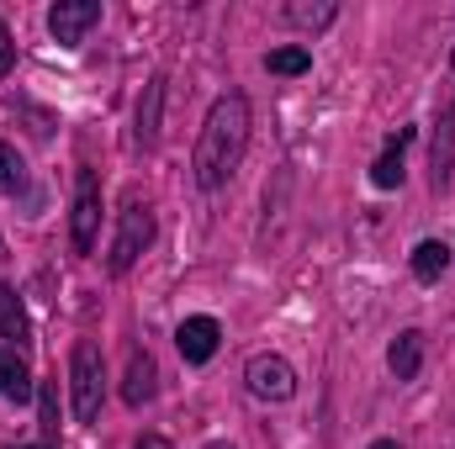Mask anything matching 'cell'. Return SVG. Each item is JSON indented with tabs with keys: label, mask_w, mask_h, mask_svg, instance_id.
Returning <instances> with one entry per match:
<instances>
[{
	"label": "cell",
	"mask_w": 455,
	"mask_h": 449,
	"mask_svg": "<svg viewBox=\"0 0 455 449\" xmlns=\"http://www.w3.org/2000/svg\"><path fill=\"white\" fill-rule=\"evenodd\" d=\"M154 243V207L138 196V191H127L122 196V212H116V238H112V275H127L138 259H143V248Z\"/></svg>",
	"instance_id": "cell-3"
},
{
	"label": "cell",
	"mask_w": 455,
	"mask_h": 449,
	"mask_svg": "<svg viewBox=\"0 0 455 449\" xmlns=\"http://www.w3.org/2000/svg\"><path fill=\"white\" fill-rule=\"evenodd\" d=\"M445 270H451V243H445V238H424V243L413 248V275H419L424 286H435Z\"/></svg>",
	"instance_id": "cell-15"
},
{
	"label": "cell",
	"mask_w": 455,
	"mask_h": 449,
	"mask_svg": "<svg viewBox=\"0 0 455 449\" xmlns=\"http://www.w3.org/2000/svg\"><path fill=\"white\" fill-rule=\"evenodd\" d=\"M11 69H16V37H11V27L0 16V75H11Z\"/></svg>",
	"instance_id": "cell-20"
},
{
	"label": "cell",
	"mask_w": 455,
	"mask_h": 449,
	"mask_svg": "<svg viewBox=\"0 0 455 449\" xmlns=\"http://www.w3.org/2000/svg\"><path fill=\"white\" fill-rule=\"evenodd\" d=\"M132 449H170V439H164V434H143Z\"/></svg>",
	"instance_id": "cell-21"
},
{
	"label": "cell",
	"mask_w": 455,
	"mask_h": 449,
	"mask_svg": "<svg viewBox=\"0 0 455 449\" xmlns=\"http://www.w3.org/2000/svg\"><path fill=\"white\" fill-rule=\"evenodd\" d=\"M207 449H233V445H228V439H212V445H207Z\"/></svg>",
	"instance_id": "cell-24"
},
{
	"label": "cell",
	"mask_w": 455,
	"mask_h": 449,
	"mask_svg": "<svg viewBox=\"0 0 455 449\" xmlns=\"http://www.w3.org/2000/svg\"><path fill=\"white\" fill-rule=\"evenodd\" d=\"M0 397L5 402H27L32 397V370L16 349H0Z\"/></svg>",
	"instance_id": "cell-14"
},
{
	"label": "cell",
	"mask_w": 455,
	"mask_h": 449,
	"mask_svg": "<svg viewBox=\"0 0 455 449\" xmlns=\"http://www.w3.org/2000/svg\"><path fill=\"white\" fill-rule=\"evenodd\" d=\"M371 449H403V445H397V439H376Z\"/></svg>",
	"instance_id": "cell-23"
},
{
	"label": "cell",
	"mask_w": 455,
	"mask_h": 449,
	"mask_svg": "<svg viewBox=\"0 0 455 449\" xmlns=\"http://www.w3.org/2000/svg\"><path fill=\"white\" fill-rule=\"evenodd\" d=\"M265 69H270V75H281V80H297V75H307V69H313V53H307V48H297V43H291V48H270V53H265Z\"/></svg>",
	"instance_id": "cell-17"
},
{
	"label": "cell",
	"mask_w": 455,
	"mask_h": 449,
	"mask_svg": "<svg viewBox=\"0 0 455 449\" xmlns=\"http://www.w3.org/2000/svg\"><path fill=\"white\" fill-rule=\"evenodd\" d=\"M27 185V164L11 143H0V191H21Z\"/></svg>",
	"instance_id": "cell-18"
},
{
	"label": "cell",
	"mask_w": 455,
	"mask_h": 449,
	"mask_svg": "<svg viewBox=\"0 0 455 449\" xmlns=\"http://www.w3.org/2000/svg\"><path fill=\"white\" fill-rule=\"evenodd\" d=\"M249 127H254V116H249V101L238 91L212 101V112L202 122V138H196V154H191V169H196L202 191H223L238 175V164L249 154Z\"/></svg>",
	"instance_id": "cell-1"
},
{
	"label": "cell",
	"mask_w": 455,
	"mask_h": 449,
	"mask_svg": "<svg viewBox=\"0 0 455 449\" xmlns=\"http://www.w3.org/2000/svg\"><path fill=\"white\" fill-rule=\"evenodd\" d=\"M159 112H164V75H154L138 96V116H132V148H154L159 143Z\"/></svg>",
	"instance_id": "cell-9"
},
{
	"label": "cell",
	"mask_w": 455,
	"mask_h": 449,
	"mask_svg": "<svg viewBox=\"0 0 455 449\" xmlns=\"http://www.w3.org/2000/svg\"><path fill=\"white\" fill-rule=\"evenodd\" d=\"M69 386H75V418L96 423L101 402H107V359H101L96 338H75V349H69Z\"/></svg>",
	"instance_id": "cell-2"
},
{
	"label": "cell",
	"mask_w": 455,
	"mask_h": 449,
	"mask_svg": "<svg viewBox=\"0 0 455 449\" xmlns=\"http://www.w3.org/2000/svg\"><path fill=\"white\" fill-rule=\"evenodd\" d=\"M413 143V127H397L392 138H387V154L371 164V185L376 191H397L403 185V148Z\"/></svg>",
	"instance_id": "cell-11"
},
{
	"label": "cell",
	"mask_w": 455,
	"mask_h": 449,
	"mask_svg": "<svg viewBox=\"0 0 455 449\" xmlns=\"http://www.w3.org/2000/svg\"><path fill=\"white\" fill-rule=\"evenodd\" d=\"M0 254H5V238H0Z\"/></svg>",
	"instance_id": "cell-26"
},
{
	"label": "cell",
	"mask_w": 455,
	"mask_h": 449,
	"mask_svg": "<svg viewBox=\"0 0 455 449\" xmlns=\"http://www.w3.org/2000/svg\"><path fill=\"white\" fill-rule=\"evenodd\" d=\"M96 21H101V0H59V5L48 11V32H53V43H64V48H80Z\"/></svg>",
	"instance_id": "cell-7"
},
{
	"label": "cell",
	"mask_w": 455,
	"mask_h": 449,
	"mask_svg": "<svg viewBox=\"0 0 455 449\" xmlns=\"http://www.w3.org/2000/svg\"><path fill=\"white\" fill-rule=\"evenodd\" d=\"M334 16H339L334 0H286V5H281V21H286V27H302V32H323Z\"/></svg>",
	"instance_id": "cell-13"
},
{
	"label": "cell",
	"mask_w": 455,
	"mask_h": 449,
	"mask_svg": "<svg viewBox=\"0 0 455 449\" xmlns=\"http://www.w3.org/2000/svg\"><path fill=\"white\" fill-rule=\"evenodd\" d=\"M218 343H223V323L218 318H186L180 328H175V349H180V359L186 365H207L212 354H218Z\"/></svg>",
	"instance_id": "cell-8"
},
{
	"label": "cell",
	"mask_w": 455,
	"mask_h": 449,
	"mask_svg": "<svg viewBox=\"0 0 455 449\" xmlns=\"http://www.w3.org/2000/svg\"><path fill=\"white\" fill-rule=\"evenodd\" d=\"M0 338H11V349H21L32 328H27V312H21V302H16V291L0 280Z\"/></svg>",
	"instance_id": "cell-16"
},
{
	"label": "cell",
	"mask_w": 455,
	"mask_h": 449,
	"mask_svg": "<svg viewBox=\"0 0 455 449\" xmlns=\"http://www.w3.org/2000/svg\"><path fill=\"white\" fill-rule=\"evenodd\" d=\"M37 402H43V439L59 445V397H53V386H43Z\"/></svg>",
	"instance_id": "cell-19"
},
{
	"label": "cell",
	"mask_w": 455,
	"mask_h": 449,
	"mask_svg": "<svg viewBox=\"0 0 455 449\" xmlns=\"http://www.w3.org/2000/svg\"><path fill=\"white\" fill-rule=\"evenodd\" d=\"M451 69H455V48H451Z\"/></svg>",
	"instance_id": "cell-25"
},
{
	"label": "cell",
	"mask_w": 455,
	"mask_h": 449,
	"mask_svg": "<svg viewBox=\"0 0 455 449\" xmlns=\"http://www.w3.org/2000/svg\"><path fill=\"white\" fill-rule=\"evenodd\" d=\"M243 381L259 402H291L297 397V370H291L286 354H254L243 365Z\"/></svg>",
	"instance_id": "cell-5"
},
{
	"label": "cell",
	"mask_w": 455,
	"mask_h": 449,
	"mask_svg": "<svg viewBox=\"0 0 455 449\" xmlns=\"http://www.w3.org/2000/svg\"><path fill=\"white\" fill-rule=\"evenodd\" d=\"M11 449H59V445H48V439H37V445H11Z\"/></svg>",
	"instance_id": "cell-22"
},
{
	"label": "cell",
	"mask_w": 455,
	"mask_h": 449,
	"mask_svg": "<svg viewBox=\"0 0 455 449\" xmlns=\"http://www.w3.org/2000/svg\"><path fill=\"white\" fill-rule=\"evenodd\" d=\"M154 391H159V365H154V354H148V349H132V354H127L122 402H127V407H148V402H154Z\"/></svg>",
	"instance_id": "cell-10"
},
{
	"label": "cell",
	"mask_w": 455,
	"mask_h": 449,
	"mask_svg": "<svg viewBox=\"0 0 455 449\" xmlns=\"http://www.w3.org/2000/svg\"><path fill=\"white\" fill-rule=\"evenodd\" d=\"M451 169H455V91L440 96L435 106V143H429V185L445 191L451 185Z\"/></svg>",
	"instance_id": "cell-6"
},
{
	"label": "cell",
	"mask_w": 455,
	"mask_h": 449,
	"mask_svg": "<svg viewBox=\"0 0 455 449\" xmlns=\"http://www.w3.org/2000/svg\"><path fill=\"white\" fill-rule=\"evenodd\" d=\"M96 232H101V180H96V169H80L75 175V212H69V243H75V254H91Z\"/></svg>",
	"instance_id": "cell-4"
},
{
	"label": "cell",
	"mask_w": 455,
	"mask_h": 449,
	"mask_svg": "<svg viewBox=\"0 0 455 449\" xmlns=\"http://www.w3.org/2000/svg\"><path fill=\"white\" fill-rule=\"evenodd\" d=\"M387 370H392L397 381H413V375L424 370V334H419V328H403V334L392 338V349H387Z\"/></svg>",
	"instance_id": "cell-12"
}]
</instances>
